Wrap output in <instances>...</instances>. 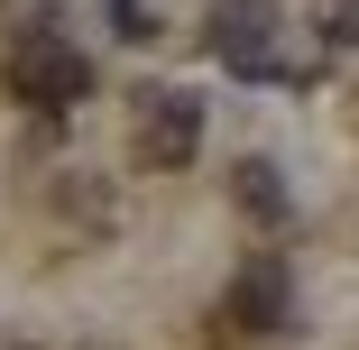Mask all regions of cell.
I'll list each match as a JSON object with an SVG mask.
<instances>
[{
  "mask_svg": "<svg viewBox=\"0 0 359 350\" xmlns=\"http://www.w3.org/2000/svg\"><path fill=\"white\" fill-rule=\"evenodd\" d=\"M285 323H295V267H285L276 249H249L240 276H231V295H222V332H240V341H276Z\"/></svg>",
  "mask_w": 359,
  "mask_h": 350,
  "instance_id": "3957f363",
  "label": "cell"
},
{
  "mask_svg": "<svg viewBox=\"0 0 359 350\" xmlns=\"http://www.w3.org/2000/svg\"><path fill=\"white\" fill-rule=\"evenodd\" d=\"M313 37H323V55H350L359 46V0H313Z\"/></svg>",
  "mask_w": 359,
  "mask_h": 350,
  "instance_id": "8992f818",
  "label": "cell"
},
{
  "mask_svg": "<svg viewBox=\"0 0 359 350\" xmlns=\"http://www.w3.org/2000/svg\"><path fill=\"white\" fill-rule=\"evenodd\" d=\"M0 19L10 28H46V0H0Z\"/></svg>",
  "mask_w": 359,
  "mask_h": 350,
  "instance_id": "9c48e42d",
  "label": "cell"
},
{
  "mask_svg": "<svg viewBox=\"0 0 359 350\" xmlns=\"http://www.w3.org/2000/svg\"><path fill=\"white\" fill-rule=\"evenodd\" d=\"M231 203H240L258 231H285V213H295V194H285L276 157H240V166H231Z\"/></svg>",
  "mask_w": 359,
  "mask_h": 350,
  "instance_id": "5b68a950",
  "label": "cell"
},
{
  "mask_svg": "<svg viewBox=\"0 0 359 350\" xmlns=\"http://www.w3.org/2000/svg\"><path fill=\"white\" fill-rule=\"evenodd\" d=\"M102 10H111V28H120L129 46H148V37H157V19H148V10H138V0H102Z\"/></svg>",
  "mask_w": 359,
  "mask_h": 350,
  "instance_id": "ba28073f",
  "label": "cell"
},
{
  "mask_svg": "<svg viewBox=\"0 0 359 350\" xmlns=\"http://www.w3.org/2000/svg\"><path fill=\"white\" fill-rule=\"evenodd\" d=\"M203 46L231 65V74H267V46H276V0H212L203 10Z\"/></svg>",
  "mask_w": 359,
  "mask_h": 350,
  "instance_id": "277c9868",
  "label": "cell"
},
{
  "mask_svg": "<svg viewBox=\"0 0 359 350\" xmlns=\"http://www.w3.org/2000/svg\"><path fill=\"white\" fill-rule=\"evenodd\" d=\"M129 148H138V166L175 175V166L203 148V102H194L184 83H148V93L129 102Z\"/></svg>",
  "mask_w": 359,
  "mask_h": 350,
  "instance_id": "7a4b0ae2",
  "label": "cell"
},
{
  "mask_svg": "<svg viewBox=\"0 0 359 350\" xmlns=\"http://www.w3.org/2000/svg\"><path fill=\"white\" fill-rule=\"evenodd\" d=\"M10 93H19L28 111L65 120V111L93 93V55L65 37V28H19V37H10Z\"/></svg>",
  "mask_w": 359,
  "mask_h": 350,
  "instance_id": "6da1fadb",
  "label": "cell"
},
{
  "mask_svg": "<svg viewBox=\"0 0 359 350\" xmlns=\"http://www.w3.org/2000/svg\"><path fill=\"white\" fill-rule=\"evenodd\" d=\"M19 350H28V341H19Z\"/></svg>",
  "mask_w": 359,
  "mask_h": 350,
  "instance_id": "30bf717a",
  "label": "cell"
},
{
  "mask_svg": "<svg viewBox=\"0 0 359 350\" xmlns=\"http://www.w3.org/2000/svg\"><path fill=\"white\" fill-rule=\"evenodd\" d=\"M55 203H65L74 222H93V231H111V222H120V203H111L102 184H83V175H65V184H55Z\"/></svg>",
  "mask_w": 359,
  "mask_h": 350,
  "instance_id": "52a82bcc",
  "label": "cell"
}]
</instances>
